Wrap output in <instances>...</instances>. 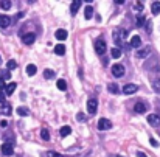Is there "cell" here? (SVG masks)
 <instances>
[{"instance_id": "obj_16", "label": "cell", "mask_w": 160, "mask_h": 157, "mask_svg": "<svg viewBox=\"0 0 160 157\" xmlns=\"http://www.w3.org/2000/svg\"><path fill=\"white\" fill-rule=\"evenodd\" d=\"M36 70H38V67L34 66V64H28V66H26V75H28V76H34V75H36Z\"/></svg>"}, {"instance_id": "obj_6", "label": "cell", "mask_w": 160, "mask_h": 157, "mask_svg": "<svg viewBox=\"0 0 160 157\" xmlns=\"http://www.w3.org/2000/svg\"><path fill=\"white\" fill-rule=\"evenodd\" d=\"M112 75L117 76V78H121L124 75V67L121 66V64H113L112 66Z\"/></svg>"}, {"instance_id": "obj_20", "label": "cell", "mask_w": 160, "mask_h": 157, "mask_svg": "<svg viewBox=\"0 0 160 157\" xmlns=\"http://www.w3.org/2000/svg\"><path fill=\"white\" fill-rule=\"evenodd\" d=\"M84 17H86L87 20L93 17V8H92V6H86V10H84Z\"/></svg>"}, {"instance_id": "obj_9", "label": "cell", "mask_w": 160, "mask_h": 157, "mask_svg": "<svg viewBox=\"0 0 160 157\" xmlns=\"http://www.w3.org/2000/svg\"><path fill=\"white\" fill-rule=\"evenodd\" d=\"M148 123L151 125V126H158L160 125V117L158 115H155V114H151V115H148Z\"/></svg>"}, {"instance_id": "obj_27", "label": "cell", "mask_w": 160, "mask_h": 157, "mask_svg": "<svg viewBox=\"0 0 160 157\" xmlns=\"http://www.w3.org/2000/svg\"><path fill=\"white\" fill-rule=\"evenodd\" d=\"M11 2H10V0H3V2H0V8H2V10H10V8H11Z\"/></svg>"}, {"instance_id": "obj_38", "label": "cell", "mask_w": 160, "mask_h": 157, "mask_svg": "<svg viewBox=\"0 0 160 157\" xmlns=\"http://www.w3.org/2000/svg\"><path fill=\"white\" fill-rule=\"evenodd\" d=\"M0 126H2V128H6V126H8V122H6V120H2V122H0Z\"/></svg>"}, {"instance_id": "obj_3", "label": "cell", "mask_w": 160, "mask_h": 157, "mask_svg": "<svg viewBox=\"0 0 160 157\" xmlns=\"http://www.w3.org/2000/svg\"><path fill=\"white\" fill-rule=\"evenodd\" d=\"M106 48H107V47H106V42H104V39H96L95 41V51L96 53H98V54H104L106 53Z\"/></svg>"}, {"instance_id": "obj_14", "label": "cell", "mask_w": 160, "mask_h": 157, "mask_svg": "<svg viewBox=\"0 0 160 157\" xmlns=\"http://www.w3.org/2000/svg\"><path fill=\"white\" fill-rule=\"evenodd\" d=\"M131 47H134V48H138L140 45H141V39H140V36H132L131 38Z\"/></svg>"}, {"instance_id": "obj_26", "label": "cell", "mask_w": 160, "mask_h": 157, "mask_svg": "<svg viewBox=\"0 0 160 157\" xmlns=\"http://www.w3.org/2000/svg\"><path fill=\"white\" fill-rule=\"evenodd\" d=\"M41 137H42V140L48 142V140H50V132H48V129H42V131H41Z\"/></svg>"}, {"instance_id": "obj_4", "label": "cell", "mask_w": 160, "mask_h": 157, "mask_svg": "<svg viewBox=\"0 0 160 157\" xmlns=\"http://www.w3.org/2000/svg\"><path fill=\"white\" fill-rule=\"evenodd\" d=\"M2 154L3 155H6V157H10V155H13L14 154V145L13 143H3L2 145Z\"/></svg>"}, {"instance_id": "obj_5", "label": "cell", "mask_w": 160, "mask_h": 157, "mask_svg": "<svg viewBox=\"0 0 160 157\" xmlns=\"http://www.w3.org/2000/svg\"><path fill=\"white\" fill-rule=\"evenodd\" d=\"M112 128V122L107 118H100L98 120V129L100 131H107V129Z\"/></svg>"}, {"instance_id": "obj_7", "label": "cell", "mask_w": 160, "mask_h": 157, "mask_svg": "<svg viewBox=\"0 0 160 157\" xmlns=\"http://www.w3.org/2000/svg\"><path fill=\"white\" fill-rule=\"evenodd\" d=\"M151 53V47H143V48H138L135 53V58L137 59H145L146 56H149Z\"/></svg>"}, {"instance_id": "obj_35", "label": "cell", "mask_w": 160, "mask_h": 157, "mask_svg": "<svg viewBox=\"0 0 160 157\" xmlns=\"http://www.w3.org/2000/svg\"><path fill=\"white\" fill-rule=\"evenodd\" d=\"M76 118L79 120V122H84V120H86V115H84V114H81V112H79V114L76 115Z\"/></svg>"}, {"instance_id": "obj_42", "label": "cell", "mask_w": 160, "mask_h": 157, "mask_svg": "<svg viewBox=\"0 0 160 157\" xmlns=\"http://www.w3.org/2000/svg\"><path fill=\"white\" fill-rule=\"evenodd\" d=\"M118 157H121V155H118Z\"/></svg>"}, {"instance_id": "obj_24", "label": "cell", "mask_w": 160, "mask_h": 157, "mask_svg": "<svg viewBox=\"0 0 160 157\" xmlns=\"http://www.w3.org/2000/svg\"><path fill=\"white\" fill-rule=\"evenodd\" d=\"M110 54H112V58L118 59V58L121 56V50H120L118 47H115V48H112V50H110Z\"/></svg>"}, {"instance_id": "obj_18", "label": "cell", "mask_w": 160, "mask_h": 157, "mask_svg": "<svg viewBox=\"0 0 160 157\" xmlns=\"http://www.w3.org/2000/svg\"><path fill=\"white\" fill-rule=\"evenodd\" d=\"M134 110L137 114H145L146 112V106L143 104V103H137L135 106H134Z\"/></svg>"}, {"instance_id": "obj_36", "label": "cell", "mask_w": 160, "mask_h": 157, "mask_svg": "<svg viewBox=\"0 0 160 157\" xmlns=\"http://www.w3.org/2000/svg\"><path fill=\"white\" fill-rule=\"evenodd\" d=\"M48 157H64V155L59 152H48Z\"/></svg>"}, {"instance_id": "obj_22", "label": "cell", "mask_w": 160, "mask_h": 157, "mask_svg": "<svg viewBox=\"0 0 160 157\" xmlns=\"http://www.w3.org/2000/svg\"><path fill=\"white\" fill-rule=\"evenodd\" d=\"M70 132H72V128H70V126H62V128H61V131H59V134H61L62 137L70 135Z\"/></svg>"}, {"instance_id": "obj_13", "label": "cell", "mask_w": 160, "mask_h": 157, "mask_svg": "<svg viewBox=\"0 0 160 157\" xmlns=\"http://www.w3.org/2000/svg\"><path fill=\"white\" fill-rule=\"evenodd\" d=\"M81 0H75V2H72V5H70V11H72V14L75 16L76 13H78V10H79V6H81Z\"/></svg>"}, {"instance_id": "obj_39", "label": "cell", "mask_w": 160, "mask_h": 157, "mask_svg": "<svg viewBox=\"0 0 160 157\" xmlns=\"http://www.w3.org/2000/svg\"><path fill=\"white\" fill-rule=\"evenodd\" d=\"M3 100H5V95H3V92L0 90V103H2V104H3Z\"/></svg>"}, {"instance_id": "obj_12", "label": "cell", "mask_w": 160, "mask_h": 157, "mask_svg": "<svg viewBox=\"0 0 160 157\" xmlns=\"http://www.w3.org/2000/svg\"><path fill=\"white\" fill-rule=\"evenodd\" d=\"M11 104H8V103H3L2 106H0V114H3V115H11Z\"/></svg>"}, {"instance_id": "obj_23", "label": "cell", "mask_w": 160, "mask_h": 157, "mask_svg": "<svg viewBox=\"0 0 160 157\" xmlns=\"http://www.w3.org/2000/svg\"><path fill=\"white\" fill-rule=\"evenodd\" d=\"M17 114H19L20 117H25V115H28L30 114V110L26 109V107H23V106H20V107H17V110H16Z\"/></svg>"}, {"instance_id": "obj_17", "label": "cell", "mask_w": 160, "mask_h": 157, "mask_svg": "<svg viewBox=\"0 0 160 157\" xmlns=\"http://www.w3.org/2000/svg\"><path fill=\"white\" fill-rule=\"evenodd\" d=\"M16 89H17V84H16V82H10V84H8V86H6V89H5V92H6V95H13Z\"/></svg>"}, {"instance_id": "obj_34", "label": "cell", "mask_w": 160, "mask_h": 157, "mask_svg": "<svg viewBox=\"0 0 160 157\" xmlns=\"http://www.w3.org/2000/svg\"><path fill=\"white\" fill-rule=\"evenodd\" d=\"M154 89H155L157 92H160V79H157V81H154Z\"/></svg>"}, {"instance_id": "obj_37", "label": "cell", "mask_w": 160, "mask_h": 157, "mask_svg": "<svg viewBox=\"0 0 160 157\" xmlns=\"http://www.w3.org/2000/svg\"><path fill=\"white\" fill-rule=\"evenodd\" d=\"M149 143L152 146H157V140H155V138H149Z\"/></svg>"}, {"instance_id": "obj_11", "label": "cell", "mask_w": 160, "mask_h": 157, "mask_svg": "<svg viewBox=\"0 0 160 157\" xmlns=\"http://www.w3.org/2000/svg\"><path fill=\"white\" fill-rule=\"evenodd\" d=\"M11 25V17L10 16H0V26L2 28H6V26H10Z\"/></svg>"}, {"instance_id": "obj_10", "label": "cell", "mask_w": 160, "mask_h": 157, "mask_svg": "<svg viewBox=\"0 0 160 157\" xmlns=\"http://www.w3.org/2000/svg\"><path fill=\"white\" fill-rule=\"evenodd\" d=\"M34 41H36V34H34V33H26L23 36V44H26V45L34 44Z\"/></svg>"}, {"instance_id": "obj_29", "label": "cell", "mask_w": 160, "mask_h": 157, "mask_svg": "<svg viewBox=\"0 0 160 157\" xmlns=\"http://www.w3.org/2000/svg\"><path fill=\"white\" fill-rule=\"evenodd\" d=\"M109 92H110V94H118V92H120V89H118V86L117 84H109Z\"/></svg>"}, {"instance_id": "obj_1", "label": "cell", "mask_w": 160, "mask_h": 157, "mask_svg": "<svg viewBox=\"0 0 160 157\" xmlns=\"http://www.w3.org/2000/svg\"><path fill=\"white\" fill-rule=\"evenodd\" d=\"M112 38H113V42L117 44V45H121L123 41H124V38H126V31L121 30V28H115Z\"/></svg>"}, {"instance_id": "obj_28", "label": "cell", "mask_w": 160, "mask_h": 157, "mask_svg": "<svg viewBox=\"0 0 160 157\" xmlns=\"http://www.w3.org/2000/svg\"><path fill=\"white\" fill-rule=\"evenodd\" d=\"M56 86H58V89H59V90H65V89H67V82H65L64 79H58Z\"/></svg>"}, {"instance_id": "obj_25", "label": "cell", "mask_w": 160, "mask_h": 157, "mask_svg": "<svg viewBox=\"0 0 160 157\" xmlns=\"http://www.w3.org/2000/svg\"><path fill=\"white\" fill-rule=\"evenodd\" d=\"M44 78L45 79H51V78H55V72L47 69V70H44Z\"/></svg>"}, {"instance_id": "obj_15", "label": "cell", "mask_w": 160, "mask_h": 157, "mask_svg": "<svg viewBox=\"0 0 160 157\" xmlns=\"http://www.w3.org/2000/svg\"><path fill=\"white\" fill-rule=\"evenodd\" d=\"M55 36H56V39H58V41H65V39H67V36H68V33H67L65 30H58V31L55 33Z\"/></svg>"}, {"instance_id": "obj_8", "label": "cell", "mask_w": 160, "mask_h": 157, "mask_svg": "<svg viewBox=\"0 0 160 157\" xmlns=\"http://www.w3.org/2000/svg\"><path fill=\"white\" fill-rule=\"evenodd\" d=\"M138 90V86L137 84H126L123 87V92L126 95H132V94H135V92Z\"/></svg>"}, {"instance_id": "obj_41", "label": "cell", "mask_w": 160, "mask_h": 157, "mask_svg": "<svg viewBox=\"0 0 160 157\" xmlns=\"http://www.w3.org/2000/svg\"><path fill=\"white\" fill-rule=\"evenodd\" d=\"M135 6L138 8V10H141V8H143V3H141V2H138V3H135Z\"/></svg>"}, {"instance_id": "obj_30", "label": "cell", "mask_w": 160, "mask_h": 157, "mask_svg": "<svg viewBox=\"0 0 160 157\" xmlns=\"http://www.w3.org/2000/svg\"><path fill=\"white\" fill-rule=\"evenodd\" d=\"M6 67H8V70H14V69H17V62L16 61H8Z\"/></svg>"}, {"instance_id": "obj_19", "label": "cell", "mask_w": 160, "mask_h": 157, "mask_svg": "<svg viewBox=\"0 0 160 157\" xmlns=\"http://www.w3.org/2000/svg\"><path fill=\"white\" fill-rule=\"evenodd\" d=\"M151 11H152L154 16H157L160 13V2H152L151 3Z\"/></svg>"}, {"instance_id": "obj_31", "label": "cell", "mask_w": 160, "mask_h": 157, "mask_svg": "<svg viewBox=\"0 0 160 157\" xmlns=\"http://www.w3.org/2000/svg\"><path fill=\"white\" fill-rule=\"evenodd\" d=\"M2 73H3V75H2V78H3V79H10V78H11V73H10V70H8V69H6V70H3Z\"/></svg>"}, {"instance_id": "obj_40", "label": "cell", "mask_w": 160, "mask_h": 157, "mask_svg": "<svg viewBox=\"0 0 160 157\" xmlns=\"http://www.w3.org/2000/svg\"><path fill=\"white\" fill-rule=\"evenodd\" d=\"M137 157H146V154L141 152V151H137Z\"/></svg>"}, {"instance_id": "obj_33", "label": "cell", "mask_w": 160, "mask_h": 157, "mask_svg": "<svg viewBox=\"0 0 160 157\" xmlns=\"http://www.w3.org/2000/svg\"><path fill=\"white\" fill-rule=\"evenodd\" d=\"M3 89H6V84H5V79L0 76V90H3Z\"/></svg>"}, {"instance_id": "obj_32", "label": "cell", "mask_w": 160, "mask_h": 157, "mask_svg": "<svg viewBox=\"0 0 160 157\" xmlns=\"http://www.w3.org/2000/svg\"><path fill=\"white\" fill-rule=\"evenodd\" d=\"M143 22H145V17H141V16L137 17V25H138V26H143V25H145Z\"/></svg>"}, {"instance_id": "obj_21", "label": "cell", "mask_w": 160, "mask_h": 157, "mask_svg": "<svg viewBox=\"0 0 160 157\" xmlns=\"http://www.w3.org/2000/svg\"><path fill=\"white\" fill-rule=\"evenodd\" d=\"M55 53L58 54V56H62V54H65V47H64L62 44L56 45V47H55Z\"/></svg>"}, {"instance_id": "obj_2", "label": "cell", "mask_w": 160, "mask_h": 157, "mask_svg": "<svg viewBox=\"0 0 160 157\" xmlns=\"http://www.w3.org/2000/svg\"><path fill=\"white\" fill-rule=\"evenodd\" d=\"M96 109H98V100H96V98H90L87 101V112L90 115H93L96 112Z\"/></svg>"}]
</instances>
